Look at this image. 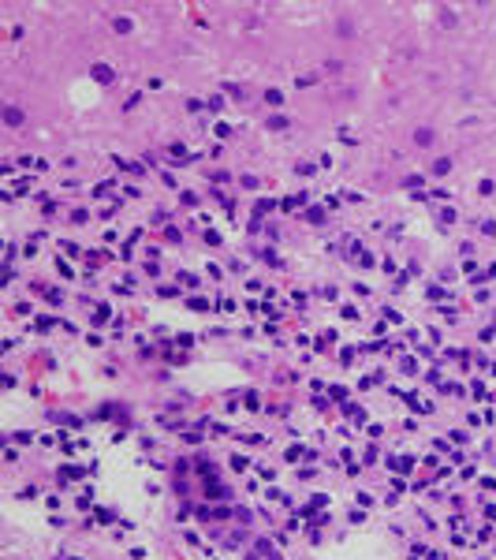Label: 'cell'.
I'll return each instance as SVG.
<instances>
[{
	"instance_id": "1",
	"label": "cell",
	"mask_w": 496,
	"mask_h": 560,
	"mask_svg": "<svg viewBox=\"0 0 496 560\" xmlns=\"http://www.w3.org/2000/svg\"><path fill=\"white\" fill-rule=\"evenodd\" d=\"M4 123H11V127H19V123H23V112H19L15 105H11V109H4Z\"/></svg>"
},
{
	"instance_id": "2",
	"label": "cell",
	"mask_w": 496,
	"mask_h": 560,
	"mask_svg": "<svg viewBox=\"0 0 496 560\" xmlns=\"http://www.w3.org/2000/svg\"><path fill=\"white\" fill-rule=\"evenodd\" d=\"M414 142H418V146H429V142H433V131H429V127L414 131Z\"/></svg>"
},
{
	"instance_id": "3",
	"label": "cell",
	"mask_w": 496,
	"mask_h": 560,
	"mask_svg": "<svg viewBox=\"0 0 496 560\" xmlns=\"http://www.w3.org/2000/svg\"><path fill=\"white\" fill-rule=\"evenodd\" d=\"M93 75L101 79V82H112V71H109V68H105V64H97V68H93Z\"/></svg>"
},
{
	"instance_id": "4",
	"label": "cell",
	"mask_w": 496,
	"mask_h": 560,
	"mask_svg": "<svg viewBox=\"0 0 496 560\" xmlns=\"http://www.w3.org/2000/svg\"><path fill=\"white\" fill-rule=\"evenodd\" d=\"M448 168H452V161H437V164H433V172H437V176H444Z\"/></svg>"
}]
</instances>
